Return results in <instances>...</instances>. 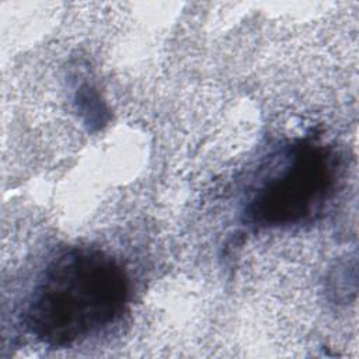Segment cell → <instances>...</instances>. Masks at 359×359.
Returning a JSON list of instances; mask_svg holds the SVG:
<instances>
[{
  "label": "cell",
  "instance_id": "6da1fadb",
  "mask_svg": "<svg viewBox=\"0 0 359 359\" xmlns=\"http://www.w3.org/2000/svg\"><path fill=\"white\" fill-rule=\"evenodd\" d=\"M129 299L123 268L107 252L72 247L56 255L29 296L24 321L49 346H67L114 323Z\"/></svg>",
  "mask_w": 359,
  "mask_h": 359
},
{
  "label": "cell",
  "instance_id": "7a4b0ae2",
  "mask_svg": "<svg viewBox=\"0 0 359 359\" xmlns=\"http://www.w3.org/2000/svg\"><path fill=\"white\" fill-rule=\"evenodd\" d=\"M335 182L337 163L331 151L302 143L286 167L255 194L247 213L255 224L265 227L297 224L321 210Z\"/></svg>",
  "mask_w": 359,
  "mask_h": 359
}]
</instances>
